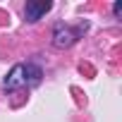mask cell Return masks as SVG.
Masks as SVG:
<instances>
[{"label":"cell","instance_id":"obj_4","mask_svg":"<svg viewBox=\"0 0 122 122\" xmlns=\"http://www.w3.org/2000/svg\"><path fill=\"white\" fill-rule=\"evenodd\" d=\"M112 12H115V17H120V15H122V3H120V0L112 5Z\"/></svg>","mask_w":122,"mask_h":122},{"label":"cell","instance_id":"obj_1","mask_svg":"<svg viewBox=\"0 0 122 122\" xmlns=\"http://www.w3.org/2000/svg\"><path fill=\"white\" fill-rule=\"evenodd\" d=\"M41 79H43L41 65H36V62H19V65H15V67L7 72V77H5V81H3V89H5L7 93H15V91H19V89L38 86Z\"/></svg>","mask_w":122,"mask_h":122},{"label":"cell","instance_id":"obj_3","mask_svg":"<svg viewBox=\"0 0 122 122\" xmlns=\"http://www.w3.org/2000/svg\"><path fill=\"white\" fill-rule=\"evenodd\" d=\"M50 7H53V3H48V0H46V3H36V0H31V3L24 5V19L34 24V22H38L43 15H48Z\"/></svg>","mask_w":122,"mask_h":122},{"label":"cell","instance_id":"obj_2","mask_svg":"<svg viewBox=\"0 0 122 122\" xmlns=\"http://www.w3.org/2000/svg\"><path fill=\"white\" fill-rule=\"evenodd\" d=\"M86 29H89V22H79L77 26H70L65 22H60V24L53 26V46L55 48H70L86 34Z\"/></svg>","mask_w":122,"mask_h":122}]
</instances>
